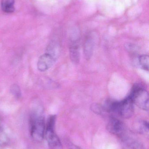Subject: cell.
Returning a JSON list of instances; mask_svg holds the SVG:
<instances>
[{"label":"cell","instance_id":"obj_1","mask_svg":"<svg viewBox=\"0 0 149 149\" xmlns=\"http://www.w3.org/2000/svg\"><path fill=\"white\" fill-rule=\"evenodd\" d=\"M30 134L32 138L38 142H41L44 137L45 123L43 109L39 105L32 109L30 117Z\"/></svg>","mask_w":149,"mask_h":149},{"label":"cell","instance_id":"obj_2","mask_svg":"<svg viewBox=\"0 0 149 149\" xmlns=\"http://www.w3.org/2000/svg\"><path fill=\"white\" fill-rule=\"evenodd\" d=\"M56 121V116H49L45 124L44 137L46 138L50 149H63L60 139L54 131Z\"/></svg>","mask_w":149,"mask_h":149},{"label":"cell","instance_id":"obj_3","mask_svg":"<svg viewBox=\"0 0 149 149\" xmlns=\"http://www.w3.org/2000/svg\"><path fill=\"white\" fill-rule=\"evenodd\" d=\"M129 96L134 104L142 110L148 111L149 95L145 88L138 85H136L132 89Z\"/></svg>","mask_w":149,"mask_h":149},{"label":"cell","instance_id":"obj_4","mask_svg":"<svg viewBox=\"0 0 149 149\" xmlns=\"http://www.w3.org/2000/svg\"><path fill=\"white\" fill-rule=\"evenodd\" d=\"M134 103L129 96L121 102H116L115 112L124 119H129L134 113Z\"/></svg>","mask_w":149,"mask_h":149},{"label":"cell","instance_id":"obj_5","mask_svg":"<svg viewBox=\"0 0 149 149\" xmlns=\"http://www.w3.org/2000/svg\"><path fill=\"white\" fill-rule=\"evenodd\" d=\"M107 129L111 134L121 136L124 135L125 126L120 120L112 117L108 123Z\"/></svg>","mask_w":149,"mask_h":149},{"label":"cell","instance_id":"obj_6","mask_svg":"<svg viewBox=\"0 0 149 149\" xmlns=\"http://www.w3.org/2000/svg\"><path fill=\"white\" fill-rule=\"evenodd\" d=\"M56 59L50 54L45 52L38 58L37 68L40 72L48 70L54 64Z\"/></svg>","mask_w":149,"mask_h":149},{"label":"cell","instance_id":"obj_7","mask_svg":"<svg viewBox=\"0 0 149 149\" xmlns=\"http://www.w3.org/2000/svg\"><path fill=\"white\" fill-rule=\"evenodd\" d=\"M70 56L71 60L73 63H78L80 60L79 47L77 42H74L70 45Z\"/></svg>","mask_w":149,"mask_h":149},{"label":"cell","instance_id":"obj_8","mask_svg":"<svg viewBox=\"0 0 149 149\" xmlns=\"http://www.w3.org/2000/svg\"><path fill=\"white\" fill-rule=\"evenodd\" d=\"M15 0H1L2 10L6 13H12L15 10Z\"/></svg>","mask_w":149,"mask_h":149},{"label":"cell","instance_id":"obj_9","mask_svg":"<svg viewBox=\"0 0 149 149\" xmlns=\"http://www.w3.org/2000/svg\"><path fill=\"white\" fill-rule=\"evenodd\" d=\"M94 43L92 40L88 39L86 41L84 45V51L85 57L88 60L91 58L93 51Z\"/></svg>","mask_w":149,"mask_h":149},{"label":"cell","instance_id":"obj_10","mask_svg":"<svg viewBox=\"0 0 149 149\" xmlns=\"http://www.w3.org/2000/svg\"><path fill=\"white\" fill-rule=\"evenodd\" d=\"M59 52L60 49L59 46L57 44L54 43H51L46 49V53L52 56L56 60L58 58Z\"/></svg>","mask_w":149,"mask_h":149},{"label":"cell","instance_id":"obj_11","mask_svg":"<svg viewBox=\"0 0 149 149\" xmlns=\"http://www.w3.org/2000/svg\"><path fill=\"white\" fill-rule=\"evenodd\" d=\"M149 56L148 55H142L139 58V63L140 66L143 70L149 71Z\"/></svg>","mask_w":149,"mask_h":149},{"label":"cell","instance_id":"obj_12","mask_svg":"<svg viewBox=\"0 0 149 149\" xmlns=\"http://www.w3.org/2000/svg\"><path fill=\"white\" fill-rule=\"evenodd\" d=\"M10 91L11 93L16 99H20L22 96L21 88L17 84H14L10 86Z\"/></svg>","mask_w":149,"mask_h":149},{"label":"cell","instance_id":"obj_13","mask_svg":"<svg viewBox=\"0 0 149 149\" xmlns=\"http://www.w3.org/2000/svg\"><path fill=\"white\" fill-rule=\"evenodd\" d=\"M8 142V138L5 132L0 128V146H3Z\"/></svg>","mask_w":149,"mask_h":149},{"label":"cell","instance_id":"obj_14","mask_svg":"<svg viewBox=\"0 0 149 149\" xmlns=\"http://www.w3.org/2000/svg\"><path fill=\"white\" fill-rule=\"evenodd\" d=\"M66 145H67V147L68 149H82L80 148V147L76 146L72 143L68 141L66 142Z\"/></svg>","mask_w":149,"mask_h":149}]
</instances>
